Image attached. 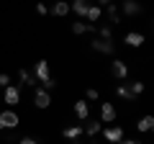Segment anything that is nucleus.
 <instances>
[{
	"label": "nucleus",
	"instance_id": "nucleus-6",
	"mask_svg": "<svg viewBox=\"0 0 154 144\" xmlns=\"http://www.w3.org/2000/svg\"><path fill=\"white\" fill-rule=\"evenodd\" d=\"M110 75H113L118 83H123V80L128 77V64L123 59H113V62H110Z\"/></svg>",
	"mask_w": 154,
	"mask_h": 144
},
{
	"label": "nucleus",
	"instance_id": "nucleus-11",
	"mask_svg": "<svg viewBox=\"0 0 154 144\" xmlns=\"http://www.w3.org/2000/svg\"><path fill=\"white\" fill-rule=\"evenodd\" d=\"M95 31H98V26H93V23H88V21H75V23H72V33H75V36L95 33Z\"/></svg>",
	"mask_w": 154,
	"mask_h": 144
},
{
	"label": "nucleus",
	"instance_id": "nucleus-21",
	"mask_svg": "<svg viewBox=\"0 0 154 144\" xmlns=\"http://www.w3.org/2000/svg\"><path fill=\"white\" fill-rule=\"evenodd\" d=\"M144 88H146V85H144V83H139V80H134V83L128 85V90L134 93V98H139V95L144 93Z\"/></svg>",
	"mask_w": 154,
	"mask_h": 144
},
{
	"label": "nucleus",
	"instance_id": "nucleus-15",
	"mask_svg": "<svg viewBox=\"0 0 154 144\" xmlns=\"http://www.w3.org/2000/svg\"><path fill=\"white\" fill-rule=\"evenodd\" d=\"M51 16H59V18H64V16H69V3L67 0H57L54 5H51Z\"/></svg>",
	"mask_w": 154,
	"mask_h": 144
},
{
	"label": "nucleus",
	"instance_id": "nucleus-29",
	"mask_svg": "<svg viewBox=\"0 0 154 144\" xmlns=\"http://www.w3.org/2000/svg\"><path fill=\"white\" fill-rule=\"evenodd\" d=\"M69 144H80V139H77V142H69Z\"/></svg>",
	"mask_w": 154,
	"mask_h": 144
},
{
	"label": "nucleus",
	"instance_id": "nucleus-8",
	"mask_svg": "<svg viewBox=\"0 0 154 144\" xmlns=\"http://www.w3.org/2000/svg\"><path fill=\"white\" fill-rule=\"evenodd\" d=\"M118 111L113 103H100V124H116Z\"/></svg>",
	"mask_w": 154,
	"mask_h": 144
},
{
	"label": "nucleus",
	"instance_id": "nucleus-9",
	"mask_svg": "<svg viewBox=\"0 0 154 144\" xmlns=\"http://www.w3.org/2000/svg\"><path fill=\"white\" fill-rule=\"evenodd\" d=\"M144 41H146V36L139 31H128L126 36H123V44L131 46V49H139V46H144Z\"/></svg>",
	"mask_w": 154,
	"mask_h": 144
},
{
	"label": "nucleus",
	"instance_id": "nucleus-24",
	"mask_svg": "<svg viewBox=\"0 0 154 144\" xmlns=\"http://www.w3.org/2000/svg\"><path fill=\"white\" fill-rule=\"evenodd\" d=\"M36 13H38V16H49V8H46L41 0H36Z\"/></svg>",
	"mask_w": 154,
	"mask_h": 144
},
{
	"label": "nucleus",
	"instance_id": "nucleus-25",
	"mask_svg": "<svg viewBox=\"0 0 154 144\" xmlns=\"http://www.w3.org/2000/svg\"><path fill=\"white\" fill-rule=\"evenodd\" d=\"M11 85V75L8 72H0V88H8Z\"/></svg>",
	"mask_w": 154,
	"mask_h": 144
},
{
	"label": "nucleus",
	"instance_id": "nucleus-23",
	"mask_svg": "<svg viewBox=\"0 0 154 144\" xmlns=\"http://www.w3.org/2000/svg\"><path fill=\"white\" fill-rule=\"evenodd\" d=\"M100 98V93L95 88H88V93H85V100H98Z\"/></svg>",
	"mask_w": 154,
	"mask_h": 144
},
{
	"label": "nucleus",
	"instance_id": "nucleus-5",
	"mask_svg": "<svg viewBox=\"0 0 154 144\" xmlns=\"http://www.w3.org/2000/svg\"><path fill=\"white\" fill-rule=\"evenodd\" d=\"M100 131H103V139H105L108 144H118L123 136H126V134H123V129L118 126V124H110V126L100 129Z\"/></svg>",
	"mask_w": 154,
	"mask_h": 144
},
{
	"label": "nucleus",
	"instance_id": "nucleus-12",
	"mask_svg": "<svg viewBox=\"0 0 154 144\" xmlns=\"http://www.w3.org/2000/svg\"><path fill=\"white\" fill-rule=\"evenodd\" d=\"M90 5H93V0H72L69 3V13H77V16L85 18V13H88Z\"/></svg>",
	"mask_w": 154,
	"mask_h": 144
},
{
	"label": "nucleus",
	"instance_id": "nucleus-1",
	"mask_svg": "<svg viewBox=\"0 0 154 144\" xmlns=\"http://www.w3.org/2000/svg\"><path fill=\"white\" fill-rule=\"evenodd\" d=\"M18 124H21V116L16 113V108L0 111V129L3 131H13V129H18Z\"/></svg>",
	"mask_w": 154,
	"mask_h": 144
},
{
	"label": "nucleus",
	"instance_id": "nucleus-19",
	"mask_svg": "<svg viewBox=\"0 0 154 144\" xmlns=\"http://www.w3.org/2000/svg\"><path fill=\"white\" fill-rule=\"evenodd\" d=\"M100 129H103V124L95 118V121H88V124L82 126V134H88V136L93 139V136H98V134H100Z\"/></svg>",
	"mask_w": 154,
	"mask_h": 144
},
{
	"label": "nucleus",
	"instance_id": "nucleus-3",
	"mask_svg": "<svg viewBox=\"0 0 154 144\" xmlns=\"http://www.w3.org/2000/svg\"><path fill=\"white\" fill-rule=\"evenodd\" d=\"M90 49L98 52V54L113 57V54H116V41H113V39H95V41H90Z\"/></svg>",
	"mask_w": 154,
	"mask_h": 144
},
{
	"label": "nucleus",
	"instance_id": "nucleus-28",
	"mask_svg": "<svg viewBox=\"0 0 154 144\" xmlns=\"http://www.w3.org/2000/svg\"><path fill=\"white\" fill-rule=\"evenodd\" d=\"M110 3H113V0H98V3H95V5H100V8H105V5H110Z\"/></svg>",
	"mask_w": 154,
	"mask_h": 144
},
{
	"label": "nucleus",
	"instance_id": "nucleus-20",
	"mask_svg": "<svg viewBox=\"0 0 154 144\" xmlns=\"http://www.w3.org/2000/svg\"><path fill=\"white\" fill-rule=\"evenodd\" d=\"M116 95H118L121 100H126V103H134V100H136L134 93L128 90V85H118V88H116Z\"/></svg>",
	"mask_w": 154,
	"mask_h": 144
},
{
	"label": "nucleus",
	"instance_id": "nucleus-10",
	"mask_svg": "<svg viewBox=\"0 0 154 144\" xmlns=\"http://www.w3.org/2000/svg\"><path fill=\"white\" fill-rule=\"evenodd\" d=\"M105 18H108V26H118V23H123L121 21V11H118V5L116 3H110V5H105Z\"/></svg>",
	"mask_w": 154,
	"mask_h": 144
},
{
	"label": "nucleus",
	"instance_id": "nucleus-26",
	"mask_svg": "<svg viewBox=\"0 0 154 144\" xmlns=\"http://www.w3.org/2000/svg\"><path fill=\"white\" fill-rule=\"evenodd\" d=\"M18 144H41V139H33V136H21Z\"/></svg>",
	"mask_w": 154,
	"mask_h": 144
},
{
	"label": "nucleus",
	"instance_id": "nucleus-16",
	"mask_svg": "<svg viewBox=\"0 0 154 144\" xmlns=\"http://www.w3.org/2000/svg\"><path fill=\"white\" fill-rule=\"evenodd\" d=\"M18 80H21V88H36V77L28 70H18Z\"/></svg>",
	"mask_w": 154,
	"mask_h": 144
},
{
	"label": "nucleus",
	"instance_id": "nucleus-18",
	"mask_svg": "<svg viewBox=\"0 0 154 144\" xmlns=\"http://www.w3.org/2000/svg\"><path fill=\"white\" fill-rule=\"evenodd\" d=\"M136 129H139V131H144V134H149V131L154 129V116H152V113L141 116V118L136 121Z\"/></svg>",
	"mask_w": 154,
	"mask_h": 144
},
{
	"label": "nucleus",
	"instance_id": "nucleus-14",
	"mask_svg": "<svg viewBox=\"0 0 154 144\" xmlns=\"http://www.w3.org/2000/svg\"><path fill=\"white\" fill-rule=\"evenodd\" d=\"M62 136L67 139V142H77V139L82 136V126L77 124V126H64L62 129Z\"/></svg>",
	"mask_w": 154,
	"mask_h": 144
},
{
	"label": "nucleus",
	"instance_id": "nucleus-27",
	"mask_svg": "<svg viewBox=\"0 0 154 144\" xmlns=\"http://www.w3.org/2000/svg\"><path fill=\"white\" fill-rule=\"evenodd\" d=\"M118 144H139V142H136V139H128V136H123Z\"/></svg>",
	"mask_w": 154,
	"mask_h": 144
},
{
	"label": "nucleus",
	"instance_id": "nucleus-2",
	"mask_svg": "<svg viewBox=\"0 0 154 144\" xmlns=\"http://www.w3.org/2000/svg\"><path fill=\"white\" fill-rule=\"evenodd\" d=\"M31 100H33V105H36L38 111H46V108L51 105V93L36 85V88H33V95H31Z\"/></svg>",
	"mask_w": 154,
	"mask_h": 144
},
{
	"label": "nucleus",
	"instance_id": "nucleus-22",
	"mask_svg": "<svg viewBox=\"0 0 154 144\" xmlns=\"http://www.w3.org/2000/svg\"><path fill=\"white\" fill-rule=\"evenodd\" d=\"M98 36L100 39H113V26H98Z\"/></svg>",
	"mask_w": 154,
	"mask_h": 144
},
{
	"label": "nucleus",
	"instance_id": "nucleus-7",
	"mask_svg": "<svg viewBox=\"0 0 154 144\" xmlns=\"http://www.w3.org/2000/svg\"><path fill=\"white\" fill-rule=\"evenodd\" d=\"M5 93H3V100H5L11 108H16L18 103H21V88L18 85H8V88H3Z\"/></svg>",
	"mask_w": 154,
	"mask_h": 144
},
{
	"label": "nucleus",
	"instance_id": "nucleus-13",
	"mask_svg": "<svg viewBox=\"0 0 154 144\" xmlns=\"http://www.w3.org/2000/svg\"><path fill=\"white\" fill-rule=\"evenodd\" d=\"M100 18H103V8L93 3V5L88 8V13H85V21H88V23H93V26H98V21H100Z\"/></svg>",
	"mask_w": 154,
	"mask_h": 144
},
{
	"label": "nucleus",
	"instance_id": "nucleus-17",
	"mask_svg": "<svg viewBox=\"0 0 154 144\" xmlns=\"http://www.w3.org/2000/svg\"><path fill=\"white\" fill-rule=\"evenodd\" d=\"M75 113H77L80 121H88V118H90V105H88V100H77V103H75Z\"/></svg>",
	"mask_w": 154,
	"mask_h": 144
},
{
	"label": "nucleus",
	"instance_id": "nucleus-4",
	"mask_svg": "<svg viewBox=\"0 0 154 144\" xmlns=\"http://www.w3.org/2000/svg\"><path fill=\"white\" fill-rule=\"evenodd\" d=\"M144 13V5L139 3V0H121V16L126 18H136Z\"/></svg>",
	"mask_w": 154,
	"mask_h": 144
}]
</instances>
